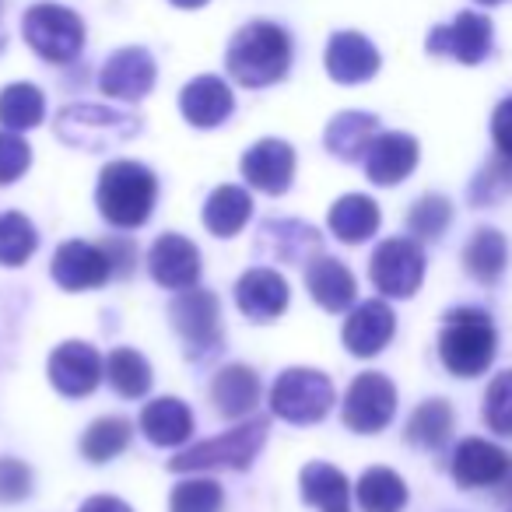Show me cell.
<instances>
[{
	"label": "cell",
	"instance_id": "cell-1",
	"mask_svg": "<svg viewBox=\"0 0 512 512\" xmlns=\"http://www.w3.org/2000/svg\"><path fill=\"white\" fill-rule=\"evenodd\" d=\"M228 74L246 88H267L281 81L292 67V39L281 25L253 22L235 32L228 43Z\"/></svg>",
	"mask_w": 512,
	"mask_h": 512
},
{
	"label": "cell",
	"instance_id": "cell-2",
	"mask_svg": "<svg viewBox=\"0 0 512 512\" xmlns=\"http://www.w3.org/2000/svg\"><path fill=\"white\" fill-rule=\"evenodd\" d=\"M158 200V179L148 165L141 162H109L99 172V190H95V204L99 214L116 228H141L151 218Z\"/></svg>",
	"mask_w": 512,
	"mask_h": 512
},
{
	"label": "cell",
	"instance_id": "cell-3",
	"mask_svg": "<svg viewBox=\"0 0 512 512\" xmlns=\"http://www.w3.org/2000/svg\"><path fill=\"white\" fill-rule=\"evenodd\" d=\"M498 334L495 323L481 309H453L446 316V327L439 334V358L453 376L474 379L484 376L495 362Z\"/></svg>",
	"mask_w": 512,
	"mask_h": 512
},
{
	"label": "cell",
	"instance_id": "cell-4",
	"mask_svg": "<svg viewBox=\"0 0 512 512\" xmlns=\"http://www.w3.org/2000/svg\"><path fill=\"white\" fill-rule=\"evenodd\" d=\"M267 442V418H249L235 425L232 432H221L197 446L183 449L176 460H169L172 474H190V470H246L253 467L256 453Z\"/></svg>",
	"mask_w": 512,
	"mask_h": 512
},
{
	"label": "cell",
	"instance_id": "cell-5",
	"mask_svg": "<svg viewBox=\"0 0 512 512\" xmlns=\"http://www.w3.org/2000/svg\"><path fill=\"white\" fill-rule=\"evenodd\" d=\"M53 130H57V137L67 148L92 151L95 155V151H109L116 144L130 141L141 130V120L106 106H67L57 113Z\"/></svg>",
	"mask_w": 512,
	"mask_h": 512
},
{
	"label": "cell",
	"instance_id": "cell-6",
	"mask_svg": "<svg viewBox=\"0 0 512 512\" xmlns=\"http://www.w3.org/2000/svg\"><path fill=\"white\" fill-rule=\"evenodd\" d=\"M337 390L320 369H285L271 386V411L288 425H316L330 414Z\"/></svg>",
	"mask_w": 512,
	"mask_h": 512
},
{
	"label": "cell",
	"instance_id": "cell-7",
	"mask_svg": "<svg viewBox=\"0 0 512 512\" xmlns=\"http://www.w3.org/2000/svg\"><path fill=\"white\" fill-rule=\"evenodd\" d=\"M172 330L183 337L186 358H207L221 348L225 327H221V302L207 288H186L172 299L169 306Z\"/></svg>",
	"mask_w": 512,
	"mask_h": 512
},
{
	"label": "cell",
	"instance_id": "cell-8",
	"mask_svg": "<svg viewBox=\"0 0 512 512\" xmlns=\"http://www.w3.org/2000/svg\"><path fill=\"white\" fill-rule=\"evenodd\" d=\"M22 36L32 50L50 64H71L85 46V25L71 8L60 4H36L25 11Z\"/></svg>",
	"mask_w": 512,
	"mask_h": 512
},
{
	"label": "cell",
	"instance_id": "cell-9",
	"mask_svg": "<svg viewBox=\"0 0 512 512\" xmlns=\"http://www.w3.org/2000/svg\"><path fill=\"white\" fill-rule=\"evenodd\" d=\"M369 278L386 299H411L425 281V249L418 239H386L369 260Z\"/></svg>",
	"mask_w": 512,
	"mask_h": 512
},
{
	"label": "cell",
	"instance_id": "cell-10",
	"mask_svg": "<svg viewBox=\"0 0 512 512\" xmlns=\"http://www.w3.org/2000/svg\"><path fill=\"white\" fill-rule=\"evenodd\" d=\"M397 414V386L383 372H362L344 397V425L358 435H376Z\"/></svg>",
	"mask_w": 512,
	"mask_h": 512
},
{
	"label": "cell",
	"instance_id": "cell-11",
	"mask_svg": "<svg viewBox=\"0 0 512 512\" xmlns=\"http://www.w3.org/2000/svg\"><path fill=\"white\" fill-rule=\"evenodd\" d=\"M50 274L64 292H92V288H102L113 278V264H109L102 246L71 239L53 253Z\"/></svg>",
	"mask_w": 512,
	"mask_h": 512
},
{
	"label": "cell",
	"instance_id": "cell-12",
	"mask_svg": "<svg viewBox=\"0 0 512 512\" xmlns=\"http://www.w3.org/2000/svg\"><path fill=\"white\" fill-rule=\"evenodd\" d=\"M46 372H50V383L64 397H88L106 379V362H102L92 344L64 341L60 348H53Z\"/></svg>",
	"mask_w": 512,
	"mask_h": 512
},
{
	"label": "cell",
	"instance_id": "cell-13",
	"mask_svg": "<svg viewBox=\"0 0 512 512\" xmlns=\"http://www.w3.org/2000/svg\"><path fill=\"white\" fill-rule=\"evenodd\" d=\"M242 179H246L253 190L267 193V197H281L288 193L295 176V151L288 141H278V137H264L256 141L253 148L242 155Z\"/></svg>",
	"mask_w": 512,
	"mask_h": 512
},
{
	"label": "cell",
	"instance_id": "cell-14",
	"mask_svg": "<svg viewBox=\"0 0 512 512\" xmlns=\"http://www.w3.org/2000/svg\"><path fill=\"white\" fill-rule=\"evenodd\" d=\"M148 271L155 285L169 288V292H186L200 281V249L186 235L165 232L148 249Z\"/></svg>",
	"mask_w": 512,
	"mask_h": 512
},
{
	"label": "cell",
	"instance_id": "cell-15",
	"mask_svg": "<svg viewBox=\"0 0 512 512\" xmlns=\"http://www.w3.org/2000/svg\"><path fill=\"white\" fill-rule=\"evenodd\" d=\"M428 53L435 57H453L460 64H481L491 53V22L484 15H474V11H463L456 15L449 25H439L428 36Z\"/></svg>",
	"mask_w": 512,
	"mask_h": 512
},
{
	"label": "cell",
	"instance_id": "cell-16",
	"mask_svg": "<svg viewBox=\"0 0 512 512\" xmlns=\"http://www.w3.org/2000/svg\"><path fill=\"white\" fill-rule=\"evenodd\" d=\"M323 235L313 225L295 218H271L260 225V239H256V253L274 260V264H309L313 256H320Z\"/></svg>",
	"mask_w": 512,
	"mask_h": 512
},
{
	"label": "cell",
	"instance_id": "cell-17",
	"mask_svg": "<svg viewBox=\"0 0 512 512\" xmlns=\"http://www.w3.org/2000/svg\"><path fill=\"white\" fill-rule=\"evenodd\" d=\"M155 60L141 46H127V50H116L113 57L102 64L99 85L109 99L123 102H141L144 95L155 88Z\"/></svg>",
	"mask_w": 512,
	"mask_h": 512
},
{
	"label": "cell",
	"instance_id": "cell-18",
	"mask_svg": "<svg viewBox=\"0 0 512 512\" xmlns=\"http://www.w3.org/2000/svg\"><path fill=\"white\" fill-rule=\"evenodd\" d=\"M235 306L253 323H271L288 309V281L271 267H253L235 285Z\"/></svg>",
	"mask_w": 512,
	"mask_h": 512
},
{
	"label": "cell",
	"instance_id": "cell-19",
	"mask_svg": "<svg viewBox=\"0 0 512 512\" xmlns=\"http://www.w3.org/2000/svg\"><path fill=\"white\" fill-rule=\"evenodd\" d=\"M397 334V316L383 299H369L344 323V348L355 358H376Z\"/></svg>",
	"mask_w": 512,
	"mask_h": 512
},
{
	"label": "cell",
	"instance_id": "cell-20",
	"mask_svg": "<svg viewBox=\"0 0 512 512\" xmlns=\"http://www.w3.org/2000/svg\"><path fill=\"white\" fill-rule=\"evenodd\" d=\"M362 162H365V176L376 186H397L418 165V141L411 134H400V130L376 134V141L369 144Z\"/></svg>",
	"mask_w": 512,
	"mask_h": 512
},
{
	"label": "cell",
	"instance_id": "cell-21",
	"mask_svg": "<svg viewBox=\"0 0 512 512\" xmlns=\"http://www.w3.org/2000/svg\"><path fill=\"white\" fill-rule=\"evenodd\" d=\"M509 467H512L509 453L488 439H463L453 453V477L460 488L498 484L509 474Z\"/></svg>",
	"mask_w": 512,
	"mask_h": 512
},
{
	"label": "cell",
	"instance_id": "cell-22",
	"mask_svg": "<svg viewBox=\"0 0 512 512\" xmlns=\"http://www.w3.org/2000/svg\"><path fill=\"white\" fill-rule=\"evenodd\" d=\"M306 288L316 299V306L327 313H344L355 306L358 299V281L341 260L334 256H313L306 264Z\"/></svg>",
	"mask_w": 512,
	"mask_h": 512
},
{
	"label": "cell",
	"instance_id": "cell-23",
	"mask_svg": "<svg viewBox=\"0 0 512 512\" xmlns=\"http://www.w3.org/2000/svg\"><path fill=\"white\" fill-rule=\"evenodd\" d=\"M379 50L358 32H337L327 43V74L337 85H362L376 78Z\"/></svg>",
	"mask_w": 512,
	"mask_h": 512
},
{
	"label": "cell",
	"instance_id": "cell-24",
	"mask_svg": "<svg viewBox=\"0 0 512 512\" xmlns=\"http://www.w3.org/2000/svg\"><path fill=\"white\" fill-rule=\"evenodd\" d=\"M179 109H183L186 123H193V127H200V130L221 127L235 109L232 88L221 78H214V74L193 78L190 85L179 92Z\"/></svg>",
	"mask_w": 512,
	"mask_h": 512
},
{
	"label": "cell",
	"instance_id": "cell-25",
	"mask_svg": "<svg viewBox=\"0 0 512 512\" xmlns=\"http://www.w3.org/2000/svg\"><path fill=\"white\" fill-rule=\"evenodd\" d=\"M211 404L228 421L249 418L260 404V376L249 365H225L211 383Z\"/></svg>",
	"mask_w": 512,
	"mask_h": 512
},
{
	"label": "cell",
	"instance_id": "cell-26",
	"mask_svg": "<svg viewBox=\"0 0 512 512\" xmlns=\"http://www.w3.org/2000/svg\"><path fill=\"white\" fill-rule=\"evenodd\" d=\"M141 432L151 446H183L193 435V411L179 397H158L141 411Z\"/></svg>",
	"mask_w": 512,
	"mask_h": 512
},
{
	"label": "cell",
	"instance_id": "cell-27",
	"mask_svg": "<svg viewBox=\"0 0 512 512\" xmlns=\"http://www.w3.org/2000/svg\"><path fill=\"white\" fill-rule=\"evenodd\" d=\"M302 502L320 512H351V484L337 467L323 460H313L302 467Z\"/></svg>",
	"mask_w": 512,
	"mask_h": 512
},
{
	"label": "cell",
	"instance_id": "cell-28",
	"mask_svg": "<svg viewBox=\"0 0 512 512\" xmlns=\"http://www.w3.org/2000/svg\"><path fill=\"white\" fill-rule=\"evenodd\" d=\"M379 134V120L372 113H337L327 127V151L337 155L341 162H362L369 144L376 141Z\"/></svg>",
	"mask_w": 512,
	"mask_h": 512
},
{
	"label": "cell",
	"instance_id": "cell-29",
	"mask_svg": "<svg viewBox=\"0 0 512 512\" xmlns=\"http://www.w3.org/2000/svg\"><path fill=\"white\" fill-rule=\"evenodd\" d=\"M330 232L348 246L372 239L379 232V204L365 193H344L341 200H334L330 207Z\"/></svg>",
	"mask_w": 512,
	"mask_h": 512
},
{
	"label": "cell",
	"instance_id": "cell-30",
	"mask_svg": "<svg viewBox=\"0 0 512 512\" xmlns=\"http://www.w3.org/2000/svg\"><path fill=\"white\" fill-rule=\"evenodd\" d=\"M249 214H253V197L242 186H218L204 204V225L218 239H232L246 228Z\"/></svg>",
	"mask_w": 512,
	"mask_h": 512
},
{
	"label": "cell",
	"instance_id": "cell-31",
	"mask_svg": "<svg viewBox=\"0 0 512 512\" xmlns=\"http://www.w3.org/2000/svg\"><path fill=\"white\" fill-rule=\"evenodd\" d=\"M505 264H509V242H505L502 232L495 228H477L470 235L467 249H463V267L474 281L481 285H495L502 278Z\"/></svg>",
	"mask_w": 512,
	"mask_h": 512
},
{
	"label": "cell",
	"instance_id": "cell-32",
	"mask_svg": "<svg viewBox=\"0 0 512 512\" xmlns=\"http://www.w3.org/2000/svg\"><path fill=\"white\" fill-rule=\"evenodd\" d=\"M358 505L362 512H400L407 505V484L397 470L372 467L358 481Z\"/></svg>",
	"mask_w": 512,
	"mask_h": 512
},
{
	"label": "cell",
	"instance_id": "cell-33",
	"mask_svg": "<svg viewBox=\"0 0 512 512\" xmlns=\"http://www.w3.org/2000/svg\"><path fill=\"white\" fill-rule=\"evenodd\" d=\"M106 379L120 397L137 400L151 390V379L155 376H151V365L141 351L116 348V351H109V358H106Z\"/></svg>",
	"mask_w": 512,
	"mask_h": 512
},
{
	"label": "cell",
	"instance_id": "cell-34",
	"mask_svg": "<svg viewBox=\"0 0 512 512\" xmlns=\"http://www.w3.org/2000/svg\"><path fill=\"white\" fill-rule=\"evenodd\" d=\"M453 432V407L446 400H425L407 418V442L418 449H439Z\"/></svg>",
	"mask_w": 512,
	"mask_h": 512
},
{
	"label": "cell",
	"instance_id": "cell-35",
	"mask_svg": "<svg viewBox=\"0 0 512 512\" xmlns=\"http://www.w3.org/2000/svg\"><path fill=\"white\" fill-rule=\"evenodd\" d=\"M46 116V99L36 85H8L0 92V123L4 130H32L39 127Z\"/></svg>",
	"mask_w": 512,
	"mask_h": 512
},
{
	"label": "cell",
	"instance_id": "cell-36",
	"mask_svg": "<svg viewBox=\"0 0 512 512\" xmlns=\"http://www.w3.org/2000/svg\"><path fill=\"white\" fill-rule=\"evenodd\" d=\"M130 435H134V425L127 418L109 414V418H99L88 425V432L81 435V453L92 463H106L130 446Z\"/></svg>",
	"mask_w": 512,
	"mask_h": 512
},
{
	"label": "cell",
	"instance_id": "cell-37",
	"mask_svg": "<svg viewBox=\"0 0 512 512\" xmlns=\"http://www.w3.org/2000/svg\"><path fill=\"white\" fill-rule=\"evenodd\" d=\"M39 249V232L25 214H0V267H22Z\"/></svg>",
	"mask_w": 512,
	"mask_h": 512
},
{
	"label": "cell",
	"instance_id": "cell-38",
	"mask_svg": "<svg viewBox=\"0 0 512 512\" xmlns=\"http://www.w3.org/2000/svg\"><path fill=\"white\" fill-rule=\"evenodd\" d=\"M453 221V204L439 193H425L421 200H414L411 214H407V232L414 239H439Z\"/></svg>",
	"mask_w": 512,
	"mask_h": 512
},
{
	"label": "cell",
	"instance_id": "cell-39",
	"mask_svg": "<svg viewBox=\"0 0 512 512\" xmlns=\"http://www.w3.org/2000/svg\"><path fill=\"white\" fill-rule=\"evenodd\" d=\"M221 505H225V491L218 481H207V477L179 481L169 498V512H221Z\"/></svg>",
	"mask_w": 512,
	"mask_h": 512
},
{
	"label": "cell",
	"instance_id": "cell-40",
	"mask_svg": "<svg viewBox=\"0 0 512 512\" xmlns=\"http://www.w3.org/2000/svg\"><path fill=\"white\" fill-rule=\"evenodd\" d=\"M481 418L491 432L498 435H512V369L498 372L491 379L488 393H484V407H481Z\"/></svg>",
	"mask_w": 512,
	"mask_h": 512
},
{
	"label": "cell",
	"instance_id": "cell-41",
	"mask_svg": "<svg viewBox=\"0 0 512 512\" xmlns=\"http://www.w3.org/2000/svg\"><path fill=\"white\" fill-rule=\"evenodd\" d=\"M29 165L32 148L25 144V137H18V130H0V186L22 179Z\"/></svg>",
	"mask_w": 512,
	"mask_h": 512
},
{
	"label": "cell",
	"instance_id": "cell-42",
	"mask_svg": "<svg viewBox=\"0 0 512 512\" xmlns=\"http://www.w3.org/2000/svg\"><path fill=\"white\" fill-rule=\"evenodd\" d=\"M502 193H512V158L498 155L495 162L477 176L470 197H474L477 204H484V200H495V197H502Z\"/></svg>",
	"mask_w": 512,
	"mask_h": 512
},
{
	"label": "cell",
	"instance_id": "cell-43",
	"mask_svg": "<svg viewBox=\"0 0 512 512\" xmlns=\"http://www.w3.org/2000/svg\"><path fill=\"white\" fill-rule=\"evenodd\" d=\"M29 495H32V470L22 460H15V456H4L0 460V502L15 505Z\"/></svg>",
	"mask_w": 512,
	"mask_h": 512
},
{
	"label": "cell",
	"instance_id": "cell-44",
	"mask_svg": "<svg viewBox=\"0 0 512 512\" xmlns=\"http://www.w3.org/2000/svg\"><path fill=\"white\" fill-rule=\"evenodd\" d=\"M491 137H495L498 155L512 158V95L505 102H498L495 116H491Z\"/></svg>",
	"mask_w": 512,
	"mask_h": 512
},
{
	"label": "cell",
	"instance_id": "cell-45",
	"mask_svg": "<svg viewBox=\"0 0 512 512\" xmlns=\"http://www.w3.org/2000/svg\"><path fill=\"white\" fill-rule=\"evenodd\" d=\"M102 249H106L109 264H113V278H127V274L134 271L137 249L130 239H109V242H102Z\"/></svg>",
	"mask_w": 512,
	"mask_h": 512
},
{
	"label": "cell",
	"instance_id": "cell-46",
	"mask_svg": "<svg viewBox=\"0 0 512 512\" xmlns=\"http://www.w3.org/2000/svg\"><path fill=\"white\" fill-rule=\"evenodd\" d=\"M78 512H134V509H130V505L123 502V498H116V495H95V498H88Z\"/></svg>",
	"mask_w": 512,
	"mask_h": 512
},
{
	"label": "cell",
	"instance_id": "cell-47",
	"mask_svg": "<svg viewBox=\"0 0 512 512\" xmlns=\"http://www.w3.org/2000/svg\"><path fill=\"white\" fill-rule=\"evenodd\" d=\"M169 4H176V8H204L207 0H169Z\"/></svg>",
	"mask_w": 512,
	"mask_h": 512
},
{
	"label": "cell",
	"instance_id": "cell-48",
	"mask_svg": "<svg viewBox=\"0 0 512 512\" xmlns=\"http://www.w3.org/2000/svg\"><path fill=\"white\" fill-rule=\"evenodd\" d=\"M477 4H502V0H477Z\"/></svg>",
	"mask_w": 512,
	"mask_h": 512
}]
</instances>
